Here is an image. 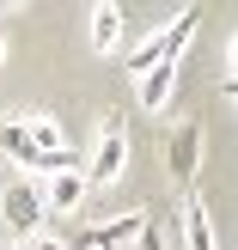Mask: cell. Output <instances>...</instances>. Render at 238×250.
I'll return each mask as SVG.
<instances>
[{"label":"cell","mask_w":238,"mask_h":250,"mask_svg":"<svg viewBox=\"0 0 238 250\" xmlns=\"http://www.w3.org/2000/svg\"><path fill=\"white\" fill-rule=\"evenodd\" d=\"M195 24H202V6L177 12V24L153 31L141 49H129V55H122V73H134V80H141V73H147V67H159V61H177V55H183V43L195 37Z\"/></svg>","instance_id":"cell-1"},{"label":"cell","mask_w":238,"mask_h":250,"mask_svg":"<svg viewBox=\"0 0 238 250\" xmlns=\"http://www.w3.org/2000/svg\"><path fill=\"white\" fill-rule=\"evenodd\" d=\"M122 171H129V128H122V116H104L98 122V153H92V165L80 171V183H86V195H92V189H104V183H116Z\"/></svg>","instance_id":"cell-2"},{"label":"cell","mask_w":238,"mask_h":250,"mask_svg":"<svg viewBox=\"0 0 238 250\" xmlns=\"http://www.w3.org/2000/svg\"><path fill=\"white\" fill-rule=\"evenodd\" d=\"M165 171H171V183H177V195H190L195 171H202V122L195 116L165 134Z\"/></svg>","instance_id":"cell-3"},{"label":"cell","mask_w":238,"mask_h":250,"mask_svg":"<svg viewBox=\"0 0 238 250\" xmlns=\"http://www.w3.org/2000/svg\"><path fill=\"white\" fill-rule=\"evenodd\" d=\"M0 220L19 232V244H31V238H37V226H43V189H37L31 177L6 183V189H0Z\"/></svg>","instance_id":"cell-4"},{"label":"cell","mask_w":238,"mask_h":250,"mask_svg":"<svg viewBox=\"0 0 238 250\" xmlns=\"http://www.w3.org/2000/svg\"><path fill=\"white\" fill-rule=\"evenodd\" d=\"M43 189V214H73V208L86 202V183H80V171H55L49 183H37Z\"/></svg>","instance_id":"cell-5"},{"label":"cell","mask_w":238,"mask_h":250,"mask_svg":"<svg viewBox=\"0 0 238 250\" xmlns=\"http://www.w3.org/2000/svg\"><path fill=\"white\" fill-rule=\"evenodd\" d=\"M183 61V55H177ZM177 61H159V67L141 73V110H165L171 92H177Z\"/></svg>","instance_id":"cell-6"},{"label":"cell","mask_w":238,"mask_h":250,"mask_svg":"<svg viewBox=\"0 0 238 250\" xmlns=\"http://www.w3.org/2000/svg\"><path fill=\"white\" fill-rule=\"evenodd\" d=\"M183 244L190 250H220L214 244V220H208V208H202V195H183Z\"/></svg>","instance_id":"cell-7"},{"label":"cell","mask_w":238,"mask_h":250,"mask_svg":"<svg viewBox=\"0 0 238 250\" xmlns=\"http://www.w3.org/2000/svg\"><path fill=\"white\" fill-rule=\"evenodd\" d=\"M19 134L37 146V153H55V146H67V141H61V122H55V116H43V110H37V116H19Z\"/></svg>","instance_id":"cell-8"},{"label":"cell","mask_w":238,"mask_h":250,"mask_svg":"<svg viewBox=\"0 0 238 250\" xmlns=\"http://www.w3.org/2000/svg\"><path fill=\"white\" fill-rule=\"evenodd\" d=\"M122 43V6H92V49H116Z\"/></svg>","instance_id":"cell-9"},{"label":"cell","mask_w":238,"mask_h":250,"mask_svg":"<svg viewBox=\"0 0 238 250\" xmlns=\"http://www.w3.org/2000/svg\"><path fill=\"white\" fill-rule=\"evenodd\" d=\"M129 250H165V232H159V226H141V238H134Z\"/></svg>","instance_id":"cell-10"},{"label":"cell","mask_w":238,"mask_h":250,"mask_svg":"<svg viewBox=\"0 0 238 250\" xmlns=\"http://www.w3.org/2000/svg\"><path fill=\"white\" fill-rule=\"evenodd\" d=\"M24 250H67V244H61V238H31Z\"/></svg>","instance_id":"cell-11"},{"label":"cell","mask_w":238,"mask_h":250,"mask_svg":"<svg viewBox=\"0 0 238 250\" xmlns=\"http://www.w3.org/2000/svg\"><path fill=\"white\" fill-rule=\"evenodd\" d=\"M12 250H24V244H12Z\"/></svg>","instance_id":"cell-12"},{"label":"cell","mask_w":238,"mask_h":250,"mask_svg":"<svg viewBox=\"0 0 238 250\" xmlns=\"http://www.w3.org/2000/svg\"><path fill=\"white\" fill-rule=\"evenodd\" d=\"M0 49H6V43H0Z\"/></svg>","instance_id":"cell-13"}]
</instances>
